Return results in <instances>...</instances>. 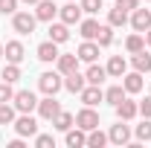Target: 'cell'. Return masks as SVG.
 Here are the masks:
<instances>
[{
    "mask_svg": "<svg viewBox=\"0 0 151 148\" xmlns=\"http://www.w3.org/2000/svg\"><path fill=\"white\" fill-rule=\"evenodd\" d=\"M73 125H76V116H73V113H67V111H61L55 119H52V128H55V131H64V134L73 128Z\"/></svg>",
    "mask_w": 151,
    "mask_h": 148,
    "instance_id": "obj_25",
    "label": "cell"
},
{
    "mask_svg": "<svg viewBox=\"0 0 151 148\" xmlns=\"http://www.w3.org/2000/svg\"><path fill=\"white\" fill-rule=\"evenodd\" d=\"M55 64H58V73L61 75H70V73L78 70V55L76 52H64V55L55 58Z\"/></svg>",
    "mask_w": 151,
    "mask_h": 148,
    "instance_id": "obj_12",
    "label": "cell"
},
{
    "mask_svg": "<svg viewBox=\"0 0 151 148\" xmlns=\"http://www.w3.org/2000/svg\"><path fill=\"white\" fill-rule=\"evenodd\" d=\"M12 99H15L12 84H9V81H0V102H12Z\"/></svg>",
    "mask_w": 151,
    "mask_h": 148,
    "instance_id": "obj_36",
    "label": "cell"
},
{
    "mask_svg": "<svg viewBox=\"0 0 151 148\" xmlns=\"http://www.w3.org/2000/svg\"><path fill=\"white\" fill-rule=\"evenodd\" d=\"M122 87H125V93H139L142 90V73H125L122 75Z\"/></svg>",
    "mask_w": 151,
    "mask_h": 148,
    "instance_id": "obj_21",
    "label": "cell"
},
{
    "mask_svg": "<svg viewBox=\"0 0 151 148\" xmlns=\"http://www.w3.org/2000/svg\"><path fill=\"white\" fill-rule=\"evenodd\" d=\"M139 113H142L145 119H151V96L145 99V102H139Z\"/></svg>",
    "mask_w": 151,
    "mask_h": 148,
    "instance_id": "obj_39",
    "label": "cell"
},
{
    "mask_svg": "<svg viewBox=\"0 0 151 148\" xmlns=\"http://www.w3.org/2000/svg\"><path fill=\"white\" fill-rule=\"evenodd\" d=\"M35 26H38L35 12H15V15H12V29H15L18 35H32Z\"/></svg>",
    "mask_w": 151,
    "mask_h": 148,
    "instance_id": "obj_1",
    "label": "cell"
},
{
    "mask_svg": "<svg viewBox=\"0 0 151 148\" xmlns=\"http://www.w3.org/2000/svg\"><path fill=\"white\" fill-rule=\"evenodd\" d=\"M0 58H3V44H0Z\"/></svg>",
    "mask_w": 151,
    "mask_h": 148,
    "instance_id": "obj_43",
    "label": "cell"
},
{
    "mask_svg": "<svg viewBox=\"0 0 151 148\" xmlns=\"http://www.w3.org/2000/svg\"><path fill=\"white\" fill-rule=\"evenodd\" d=\"M131 26H134V32H145V29H148L151 26V9H142V6H137V9H134L131 12Z\"/></svg>",
    "mask_w": 151,
    "mask_h": 148,
    "instance_id": "obj_8",
    "label": "cell"
},
{
    "mask_svg": "<svg viewBox=\"0 0 151 148\" xmlns=\"http://www.w3.org/2000/svg\"><path fill=\"white\" fill-rule=\"evenodd\" d=\"M96 44H99V47H111V44H113V26H111V23L99 26V35H96Z\"/></svg>",
    "mask_w": 151,
    "mask_h": 148,
    "instance_id": "obj_30",
    "label": "cell"
},
{
    "mask_svg": "<svg viewBox=\"0 0 151 148\" xmlns=\"http://www.w3.org/2000/svg\"><path fill=\"white\" fill-rule=\"evenodd\" d=\"M9 148H23V137H18V139H12V142H9Z\"/></svg>",
    "mask_w": 151,
    "mask_h": 148,
    "instance_id": "obj_40",
    "label": "cell"
},
{
    "mask_svg": "<svg viewBox=\"0 0 151 148\" xmlns=\"http://www.w3.org/2000/svg\"><path fill=\"white\" fill-rule=\"evenodd\" d=\"M35 6H38V9H35V18H38V20H47V23H52V18L58 15V6L52 3V0H38Z\"/></svg>",
    "mask_w": 151,
    "mask_h": 148,
    "instance_id": "obj_13",
    "label": "cell"
},
{
    "mask_svg": "<svg viewBox=\"0 0 151 148\" xmlns=\"http://www.w3.org/2000/svg\"><path fill=\"white\" fill-rule=\"evenodd\" d=\"M76 55H78V61H87V64H93L96 58H99V44H96V41H84V44L76 50Z\"/></svg>",
    "mask_w": 151,
    "mask_h": 148,
    "instance_id": "obj_15",
    "label": "cell"
},
{
    "mask_svg": "<svg viewBox=\"0 0 151 148\" xmlns=\"http://www.w3.org/2000/svg\"><path fill=\"white\" fill-rule=\"evenodd\" d=\"M58 55H61V52H58V44H55V41H44V44H38V58H41L44 64H52Z\"/></svg>",
    "mask_w": 151,
    "mask_h": 148,
    "instance_id": "obj_14",
    "label": "cell"
},
{
    "mask_svg": "<svg viewBox=\"0 0 151 148\" xmlns=\"http://www.w3.org/2000/svg\"><path fill=\"white\" fill-rule=\"evenodd\" d=\"M102 145H108V134H102L99 128L87 131V148H102Z\"/></svg>",
    "mask_w": 151,
    "mask_h": 148,
    "instance_id": "obj_29",
    "label": "cell"
},
{
    "mask_svg": "<svg viewBox=\"0 0 151 148\" xmlns=\"http://www.w3.org/2000/svg\"><path fill=\"white\" fill-rule=\"evenodd\" d=\"M38 87H41V93L44 96H55L61 87H64V78H61V73H41L38 75Z\"/></svg>",
    "mask_w": 151,
    "mask_h": 148,
    "instance_id": "obj_2",
    "label": "cell"
},
{
    "mask_svg": "<svg viewBox=\"0 0 151 148\" xmlns=\"http://www.w3.org/2000/svg\"><path fill=\"white\" fill-rule=\"evenodd\" d=\"M125 50H128V52H139V50H145V35H142V32H134V35H128L125 38Z\"/></svg>",
    "mask_w": 151,
    "mask_h": 148,
    "instance_id": "obj_26",
    "label": "cell"
},
{
    "mask_svg": "<svg viewBox=\"0 0 151 148\" xmlns=\"http://www.w3.org/2000/svg\"><path fill=\"white\" fill-rule=\"evenodd\" d=\"M116 6H119V9H122V12H128V15H131L134 9H137V6H139V0H116Z\"/></svg>",
    "mask_w": 151,
    "mask_h": 148,
    "instance_id": "obj_38",
    "label": "cell"
},
{
    "mask_svg": "<svg viewBox=\"0 0 151 148\" xmlns=\"http://www.w3.org/2000/svg\"><path fill=\"white\" fill-rule=\"evenodd\" d=\"M18 12V0H0V15H15Z\"/></svg>",
    "mask_w": 151,
    "mask_h": 148,
    "instance_id": "obj_37",
    "label": "cell"
},
{
    "mask_svg": "<svg viewBox=\"0 0 151 148\" xmlns=\"http://www.w3.org/2000/svg\"><path fill=\"white\" fill-rule=\"evenodd\" d=\"M84 78H87V84H102V81H105V78H108V70H105V67H99V64H90V67H87V73H84Z\"/></svg>",
    "mask_w": 151,
    "mask_h": 148,
    "instance_id": "obj_24",
    "label": "cell"
},
{
    "mask_svg": "<svg viewBox=\"0 0 151 148\" xmlns=\"http://www.w3.org/2000/svg\"><path fill=\"white\" fill-rule=\"evenodd\" d=\"M0 78H3V81H9V84H15V81L20 78V67H18V64H6V67H3V73H0Z\"/></svg>",
    "mask_w": 151,
    "mask_h": 148,
    "instance_id": "obj_32",
    "label": "cell"
},
{
    "mask_svg": "<svg viewBox=\"0 0 151 148\" xmlns=\"http://www.w3.org/2000/svg\"><path fill=\"white\" fill-rule=\"evenodd\" d=\"M58 113H61V102H58L55 96H47V99H41V102H38V116H41V119L52 122Z\"/></svg>",
    "mask_w": 151,
    "mask_h": 148,
    "instance_id": "obj_5",
    "label": "cell"
},
{
    "mask_svg": "<svg viewBox=\"0 0 151 148\" xmlns=\"http://www.w3.org/2000/svg\"><path fill=\"white\" fill-rule=\"evenodd\" d=\"M3 55L9 64H20L23 55H26V50H23V44L20 41H6V47H3Z\"/></svg>",
    "mask_w": 151,
    "mask_h": 148,
    "instance_id": "obj_11",
    "label": "cell"
},
{
    "mask_svg": "<svg viewBox=\"0 0 151 148\" xmlns=\"http://www.w3.org/2000/svg\"><path fill=\"white\" fill-rule=\"evenodd\" d=\"M76 125L81 131H93V128H99V113L90 108V105H84L81 111L76 113Z\"/></svg>",
    "mask_w": 151,
    "mask_h": 148,
    "instance_id": "obj_6",
    "label": "cell"
},
{
    "mask_svg": "<svg viewBox=\"0 0 151 148\" xmlns=\"http://www.w3.org/2000/svg\"><path fill=\"white\" fill-rule=\"evenodd\" d=\"M78 6H81V12H87V15H96V12L102 9V0H78Z\"/></svg>",
    "mask_w": 151,
    "mask_h": 148,
    "instance_id": "obj_34",
    "label": "cell"
},
{
    "mask_svg": "<svg viewBox=\"0 0 151 148\" xmlns=\"http://www.w3.org/2000/svg\"><path fill=\"white\" fill-rule=\"evenodd\" d=\"M12 102H15V111H18V113H32V111H38V96L32 90H18Z\"/></svg>",
    "mask_w": 151,
    "mask_h": 148,
    "instance_id": "obj_3",
    "label": "cell"
},
{
    "mask_svg": "<svg viewBox=\"0 0 151 148\" xmlns=\"http://www.w3.org/2000/svg\"><path fill=\"white\" fill-rule=\"evenodd\" d=\"M15 119H18L15 105H9V102H0V125H15Z\"/></svg>",
    "mask_w": 151,
    "mask_h": 148,
    "instance_id": "obj_27",
    "label": "cell"
},
{
    "mask_svg": "<svg viewBox=\"0 0 151 148\" xmlns=\"http://www.w3.org/2000/svg\"><path fill=\"white\" fill-rule=\"evenodd\" d=\"M15 131H18V137H35L38 134V122L32 113H20L18 119H15Z\"/></svg>",
    "mask_w": 151,
    "mask_h": 148,
    "instance_id": "obj_7",
    "label": "cell"
},
{
    "mask_svg": "<svg viewBox=\"0 0 151 148\" xmlns=\"http://www.w3.org/2000/svg\"><path fill=\"white\" fill-rule=\"evenodd\" d=\"M84 84H87V78L78 73H70V75H64V90H70V93H81L84 90Z\"/></svg>",
    "mask_w": 151,
    "mask_h": 148,
    "instance_id": "obj_19",
    "label": "cell"
},
{
    "mask_svg": "<svg viewBox=\"0 0 151 148\" xmlns=\"http://www.w3.org/2000/svg\"><path fill=\"white\" fill-rule=\"evenodd\" d=\"M23 3H26V6H35V3H38V0H23Z\"/></svg>",
    "mask_w": 151,
    "mask_h": 148,
    "instance_id": "obj_42",
    "label": "cell"
},
{
    "mask_svg": "<svg viewBox=\"0 0 151 148\" xmlns=\"http://www.w3.org/2000/svg\"><path fill=\"white\" fill-rule=\"evenodd\" d=\"M108 75H113V78H122V75L128 73V64H125V58L122 55H111V61H108Z\"/></svg>",
    "mask_w": 151,
    "mask_h": 148,
    "instance_id": "obj_20",
    "label": "cell"
},
{
    "mask_svg": "<svg viewBox=\"0 0 151 148\" xmlns=\"http://www.w3.org/2000/svg\"><path fill=\"white\" fill-rule=\"evenodd\" d=\"M131 64H134L137 73H148V70H151V55L145 52V50H139V52L131 55Z\"/></svg>",
    "mask_w": 151,
    "mask_h": 148,
    "instance_id": "obj_23",
    "label": "cell"
},
{
    "mask_svg": "<svg viewBox=\"0 0 151 148\" xmlns=\"http://www.w3.org/2000/svg\"><path fill=\"white\" fill-rule=\"evenodd\" d=\"M134 134H137V139H139V142H151V119H145L142 125H137Z\"/></svg>",
    "mask_w": 151,
    "mask_h": 148,
    "instance_id": "obj_33",
    "label": "cell"
},
{
    "mask_svg": "<svg viewBox=\"0 0 151 148\" xmlns=\"http://www.w3.org/2000/svg\"><path fill=\"white\" fill-rule=\"evenodd\" d=\"M99 26H102V23H96L93 18L78 20V35L84 38V41H96V35H99Z\"/></svg>",
    "mask_w": 151,
    "mask_h": 148,
    "instance_id": "obj_18",
    "label": "cell"
},
{
    "mask_svg": "<svg viewBox=\"0 0 151 148\" xmlns=\"http://www.w3.org/2000/svg\"><path fill=\"white\" fill-rule=\"evenodd\" d=\"M78 96H81V102L90 105V108H96L99 102H105V90H102L99 84H84V90L78 93Z\"/></svg>",
    "mask_w": 151,
    "mask_h": 148,
    "instance_id": "obj_10",
    "label": "cell"
},
{
    "mask_svg": "<svg viewBox=\"0 0 151 148\" xmlns=\"http://www.w3.org/2000/svg\"><path fill=\"white\" fill-rule=\"evenodd\" d=\"M137 113H139V105H137V102H131L128 96H125V99L116 105V116H119V119H125V122H131Z\"/></svg>",
    "mask_w": 151,
    "mask_h": 148,
    "instance_id": "obj_16",
    "label": "cell"
},
{
    "mask_svg": "<svg viewBox=\"0 0 151 148\" xmlns=\"http://www.w3.org/2000/svg\"><path fill=\"white\" fill-rule=\"evenodd\" d=\"M58 18L64 20L67 26H73V23L81 20V6H78L76 0H67V6H61V9H58Z\"/></svg>",
    "mask_w": 151,
    "mask_h": 148,
    "instance_id": "obj_9",
    "label": "cell"
},
{
    "mask_svg": "<svg viewBox=\"0 0 151 148\" xmlns=\"http://www.w3.org/2000/svg\"><path fill=\"white\" fill-rule=\"evenodd\" d=\"M142 35H145V47H151V26L145 29V32H142Z\"/></svg>",
    "mask_w": 151,
    "mask_h": 148,
    "instance_id": "obj_41",
    "label": "cell"
},
{
    "mask_svg": "<svg viewBox=\"0 0 151 148\" xmlns=\"http://www.w3.org/2000/svg\"><path fill=\"white\" fill-rule=\"evenodd\" d=\"M35 145L38 148H55V139H52V134H35Z\"/></svg>",
    "mask_w": 151,
    "mask_h": 148,
    "instance_id": "obj_35",
    "label": "cell"
},
{
    "mask_svg": "<svg viewBox=\"0 0 151 148\" xmlns=\"http://www.w3.org/2000/svg\"><path fill=\"white\" fill-rule=\"evenodd\" d=\"M108 23L111 26H125L128 23V12H122L119 6H113L111 12H108Z\"/></svg>",
    "mask_w": 151,
    "mask_h": 148,
    "instance_id": "obj_31",
    "label": "cell"
},
{
    "mask_svg": "<svg viewBox=\"0 0 151 148\" xmlns=\"http://www.w3.org/2000/svg\"><path fill=\"white\" fill-rule=\"evenodd\" d=\"M108 142H113V145H128V142H131V128L125 125V119H119L116 125H111Z\"/></svg>",
    "mask_w": 151,
    "mask_h": 148,
    "instance_id": "obj_4",
    "label": "cell"
},
{
    "mask_svg": "<svg viewBox=\"0 0 151 148\" xmlns=\"http://www.w3.org/2000/svg\"><path fill=\"white\" fill-rule=\"evenodd\" d=\"M50 41H55V44H64V41H70V26L61 20V23H50Z\"/></svg>",
    "mask_w": 151,
    "mask_h": 148,
    "instance_id": "obj_22",
    "label": "cell"
},
{
    "mask_svg": "<svg viewBox=\"0 0 151 148\" xmlns=\"http://www.w3.org/2000/svg\"><path fill=\"white\" fill-rule=\"evenodd\" d=\"M64 142H67V148H84V145H87V131H81L78 125H76V128L67 131Z\"/></svg>",
    "mask_w": 151,
    "mask_h": 148,
    "instance_id": "obj_17",
    "label": "cell"
},
{
    "mask_svg": "<svg viewBox=\"0 0 151 148\" xmlns=\"http://www.w3.org/2000/svg\"><path fill=\"white\" fill-rule=\"evenodd\" d=\"M122 99H125V87H122V84H113V87H108V90H105V102H108V105H113V108H116Z\"/></svg>",
    "mask_w": 151,
    "mask_h": 148,
    "instance_id": "obj_28",
    "label": "cell"
},
{
    "mask_svg": "<svg viewBox=\"0 0 151 148\" xmlns=\"http://www.w3.org/2000/svg\"><path fill=\"white\" fill-rule=\"evenodd\" d=\"M148 3H151V0H148Z\"/></svg>",
    "mask_w": 151,
    "mask_h": 148,
    "instance_id": "obj_44",
    "label": "cell"
}]
</instances>
